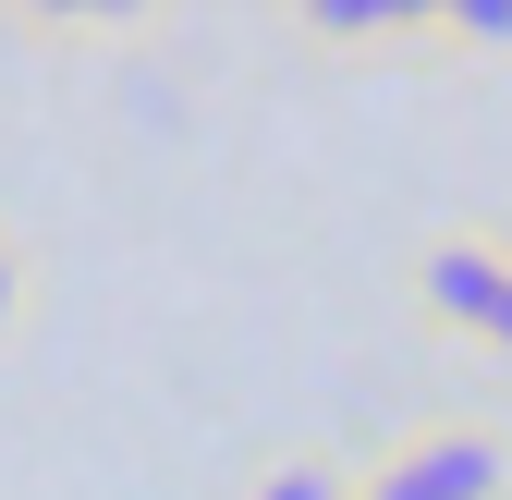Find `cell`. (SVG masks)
<instances>
[{
  "label": "cell",
  "instance_id": "3957f363",
  "mask_svg": "<svg viewBox=\"0 0 512 500\" xmlns=\"http://www.w3.org/2000/svg\"><path fill=\"white\" fill-rule=\"evenodd\" d=\"M293 37L330 61H427V0H293Z\"/></svg>",
  "mask_w": 512,
  "mask_h": 500
},
{
  "label": "cell",
  "instance_id": "5b68a950",
  "mask_svg": "<svg viewBox=\"0 0 512 500\" xmlns=\"http://www.w3.org/2000/svg\"><path fill=\"white\" fill-rule=\"evenodd\" d=\"M232 500H354V464L305 440V452H269V464H256V476H244Z\"/></svg>",
  "mask_w": 512,
  "mask_h": 500
},
{
  "label": "cell",
  "instance_id": "277c9868",
  "mask_svg": "<svg viewBox=\"0 0 512 500\" xmlns=\"http://www.w3.org/2000/svg\"><path fill=\"white\" fill-rule=\"evenodd\" d=\"M427 61H512V0H427Z\"/></svg>",
  "mask_w": 512,
  "mask_h": 500
},
{
  "label": "cell",
  "instance_id": "52a82bcc",
  "mask_svg": "<svg viewBox=\"0 0 512 500\" xmlns=\"http://www.w3.org/2000/svg\"><path fill=\"white\" fill-rule=\"evenodd\" d=\"M25 330V244H13V220H0V342Z\"/></svg>",
  "mask_w": 512,
  "mask_h": 500
},
{
  "label": "cell",
  "instance_id": "8992f818",
  "mask_svg": "<svg viewBox=\"0 0 512 500\" xmlns=\"http://www.w3.org/2000/svg\"><path fill=\"white\" fill-rule=\"evenodd\" d=\"M464 354L512 379V269H500V293H488V318H476V342H464Z\"/></svg>",
  "mask_w": 512,
  "mask_h": 500
},
{
  "label": "cell",
  "instance_id": "7a4b0ae2",
  "mask_svg": "<svg viewBox=\"0 0 512 500\" xmlns=\"http://www.w3.org/2000/svg\"><path fill=\"white\" fill-rule=\"evenodd\" d=\"M500 269H512V232H500V220H439V232H415V257H403L415 330H427V342H476Z\"/></svg>",
  "mask_w": 512,
  "mask_h": 500
},
{
  "label": "cell",
  "instance_id": "6da1fadb",
  "mask_svg": "<svg viewBox=\"0 0 512 500\" xmlns=\"http://www.w3.org/2000/svg\"><path fill=\"white\" fill-rule=\"evenodd\" d=\"M354 500H512V427L500 415H427L378 464H354Z\"/></svg>",
  "mask_w": 512,
  "mask_h": 500
}]
</instances>
